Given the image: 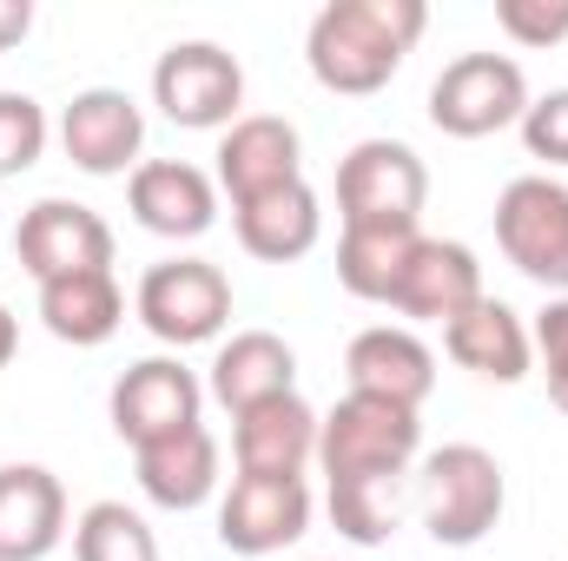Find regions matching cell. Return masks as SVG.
I'll return each mask as SVG.
<instances>
[{"label":"cell","mask_w":568,"mask_h":561,"mask_svg":"<svg viewBox=\"0 0 568 561\" xmlns=\"http://www.w3.org/2000/svg\"><path fill=\"white\" fill-rule=\"evenodd\" d=\"M424 27H429L424 0H331V7L311 13L304 67L324 93L371 100L397 80V67L424 40Z\"/></svg>","instance_id":"6da1fadb"},{"label":"cell","mask_w":568,"mask_h":561,"mask_svg":"<svg viewBox=\"0 0 568 561\" xmlns=\"http://www.w3.org/2000/svg\"><path fill=\"white\" fill-rule=\"evenodd\" d=\"M417 509L436 549H476L509 509V476L483 442H443L417 462Z\"/></svg>","instance_id":"7a4b0ae2"},{"label":"cell","mask_w":568,"mask_h":561,"mask_svg":"<svg viewBox=\"0 0 568 561\" xmlns=\"http://www.w3.org/2000/svg\"><path fill=\"white\" fill-rule=\"evenodd\" d=\"M417 456H424V417L404 410V404L344 390V404L317 417V469H324V482L410 476Z\"/></svg>","instance_id":"3957f363"},{"label":"cell","mask_w":568,"mask_h":561,"mask_svg":"<svg viewBox=\"0 0 568 561\" xmlns=\"http://www.w3.org/2000/svg\"><path fill=\"white\" fill-rule=\"evenodd\" d=\"M529 73L509 53H456L436 80H429V126L449 140H489L523 126L529 113Z\"/></svg>","instance_id":"277c9868"},{"label":"cell","mask_w":568,"mask_h":561,"mask_svg":"<svg viewBox=\"0 0 568 561\" xmlns=\"http://www.w3.org/2000/svg\"><path fill=\"white\" fill-rule=\"evenodd\" d=\"M152 106L185 133H225L245 120V67L219 40H172L152 67Z\"/></svg>","instance_id":"5b68a950"},{"label":"cell","mask_w":568,"mask_h":561,"mask_svg":"<svg viewBox=\"0 0 568 561\" xmlns=\"http://www.w3.org/2000/svg\"><path fill=\"white\" fill-rule=\"evenodd\" d=\"M133 317H140L165 350L219 344V330L232 324V278L212 258H165V265H152L140 278Z\"/></svg>","instance_id":"8992f818"},{"label":"cell","mask_w":568,"mask_h":561,"mask_svg":"<svg viewBox=\"0 0 568 561\" xmlns=\"http://www.w3.org/2000/svg\"><path fill=\"white\" fill-rule=\"evenodd\" d=\"M496 245L503 258L549 297H568V185L549 172H523L496 198Z\"/></svg>","instance_id":"52a82bcc"},{"label":"cell","mask_w":568,"mask_h":561,"mask_svg":"<svg viewBox=\"0 0 568 561\" xmlns=\"http://www.w3.org/2000/svg\"><path fill=\"white\" fill-rule=\"evenodd\" d=\"M429 198V165L404 140H357L337 159V218L377 225V218H417Z\"/></svg>","instance_id":"ba28073f"},{"label":"cell","mask_w":568,"mask_h":561,"mask_svg":"<svg viewBox=\"0 0 568 561\" xmlns=\"http://www.w3.org/2000/svg\"><path fill=\"white\" fill-rule=\"evenodd\" d=\"M13 252L33 284L73 278V272H113V225L80 198H40L20 212Z\"/></svg>","instance_id":"9c48e42d"},{"label":"cell","mask_w":568,"mask_h":561,"mask_svg":"<svg viewBox=\"0 0 568 561\" xmlns=\"http://www.w3.org/2000/svg\"><path fill=\"white\" fill-rule=\"evenodd\" d=\"M311 529V482L304 476H232L219 502V542L245 561L291 549Z\"/></svg>","instance_id":"30bf717a"},{"label":"cell","mask_w":568,"mask_h":561,"mask_svg":"<svg viewBox=\"0 0 568 561\" xmlns=\"http://www.w3.org/2000/svg\"><path fill=\"white\" fill-rule=\"evenodd\" d=\"M60 152L87 172V178H133L145 152V113L133 93L120 86H87L67 100L60 113Z\"/></svg>","instance_id":"8fae6325"},{"label":"cell","mask_w":568,"mask_h":561,"mask_svg":"<svg viewBox=\"0 0 568 561\" xmlns=\"http://www.w3.org/2000/svg\"><path fill=\"white\" fill-rule=\"evenodd\" d=\"M113 429H120V442H165V436H179V429H192L199 410H205V384L179 364V357H140V364H126L120 370V384H113Z\"/></svg>","instance_id":"7c38bea8"},{"label":"cell","mask_w":568,"mask_h":561,"mask_svg":"<svg viewBox=\"0 0 568 561\" xmlns=\"http://www.w3.org/2000/svg\"><path fill=\"white\" fill-rule=\"evenodd\" d=\"M212 159H219L212 178H219V192H225L232 205L265 198V192L304 178V140H297V126L278 120V113H245L239 126H225Z\"/></svg>","instance_id":"4fadbf2b"},{"label":"cell","mask_w":568,"mask_h":561,"mask_svg":"<svg viewBox=\"0 0 568 561\" xmlns=\"http://www.w3.org/2000/svg\"><path fill=\"white\" fill-rule=\"evenodd\" d=\"M344 377H351L357 397H384V404L424 410L429 390H436V350H429L410 324H371V330L351 337Z\"/></svg>","instance_id":"5bb4252c"},{"label":"cell","mask_w":568,"mask_h":561,"mask_svg":"<svg viewBox=\"0 0 568 561\" xmlns=\"http://www.w3.org/2000/svg\"><path fill=\"white\" fill-rule=\"evenodd\" d=\"M126 205L152 238H205L219 225V178L185 159H140L126 178Z\"/></svg>","instance_id":"9a60e30c"},{"label":"cell","mask_w":568,"mask_h":561,"mask_svg":"<svg viewBox=\"0 0 568 561\" xmlns=\"http://www.w3.org/2000/svg\"><path fill=\"white\" fill-rule=\"evenodd\" d=\"M483 290V265L463 238H424L404 265V278L390 290V310L410 317V324H456Z\"/></svg>","instance_id":"2e32d148"},{"label":"cell","mask_w":568,"mask_h":561,"mask_svg":"<svg viewBox=\"0 0 568 561\" xmlns=\"http://www.w3.org/2000/svg\"><path fill=\"white\" fill-rule=\"evenodd\" d=\"M443 350L456 370H469L476 384H523L536 370V344L523 310H509L503 297H476L456 324H443Z\"/></svg>","instance_id":"e0dca14e"},{"label":"cell","mask_w":568,"mask_h":561,"mask_svg":"<svg viewBox=\"0 0 568 561\" xmlns=\"http://www.w3.org/2000/svg\"><path fill=\"white\" fill-rule=\"evenodd\" d=\"M291 390H297V350L278 330H232L205 370V397L232 417H245L272 397H291Z\"/></svg>","instance_id":"ac0fdd59"},{"label":"cell","mask_w":568,"mask_h":561,"mask_svg":"<svg viewBox=\"0 0 568 561\" xmlns=\"http://www.w3.org/2000/svg\"><path fill=\"white\" fill-rule=\"evenodd\" d=\"M67 542V489L47 462L0 469V561H47Z\"/></svg>","instance_id":"d6986e66"},{"label":"cell","mask_w":568,"mask_h":561,"mask_svg":"<svg viewBox=\"0 0 568 561\" xmlns=\"http://www.w3.org/2000/svg\"><path fill=\"white\" fill-rule=\"evenodd\" d=\"M232 462L239 476H304L317 462V410L291 390L232 417Z\"/></svg>","instance_id":"ffe728a7"},{"label":"cell","mask_w":568,"mask_h":561,"mask_svg":"<svg viewBox=\"0 0 568 561\" xmlns=\"http://www.w3.org/2000/svg\"><path fill=\"white\" fill-rule=\"evenodd\" d=\"M133 476H140L145 502L185 516V509L219 496V436L205 422H192L165 442H145V449H133Z\"/></svg>","instance_id":"44dd1931"},{"label":"cell","mask_w":568,"mask_h":561,"mask_svg":"<svg viewBox=\"0 0 568 561\" xmlns=\"http://www.w3.org/2000/svg\"><path fill=\"white\" fill-rule=\"evenodd\" d=\"M232 225H239V245H245L252 258H265V265H297V258H311L317 238H324V205H317V192L297 178V185L265 192V198L232 205Z\"/></svg>","instance_id":"7402d4cb"},{"label":"cell","mask_w":568,"mask_h":561,"mask_svg":"<svg viewBox=\"0 0 568 561\" xmlns=\"http://www.w3.org/2000/svg\"><path fill=\"white\" fill-rule=\"evenodd\" d=\"M40 324H47V337H60L73 350H100L126 324V290H120L113 272L53 278V284H40Z\"/></svg>","instance_id":"603a6c76"},{"label":"cell","mask_w":568,"mask_h":561,"mask_svg":"<svg viewBox=\"0 0 568 561\" xmlns=\"http://www.w3.org/2000/svg\"><path fill=\"white\" fill-rule=\"evenodd\" d=\"M424 245L417 218H377V225H344L337 232V284L364 304H390L410 252Z\"/></svg>","instance_id":"cb8c5ba5"},{"label":"cell","mask_w":568,"mask_h":561,"mask_svg":"<svg viewBox=\"0 0 568 561\" xmlns=\"http://www.w3.org/2000/svg\"><path fill=\"white\" fill-rule=\"evenodd\" d=\"M417 476V469H410ZM410 476H351V482H331L324 509H331V529L351 542V549H384L404 522V489Z\"/></svg>","instance_id":"d4e9b609"},{"label":"cell","mask_w":568,"mask_h":561,"mask_svg":"<svg viewBox=\"0 0 568 561\" xmlns=\"http://www.w3.org/2000/svg\"><path fill=\"white\" fill-rule=\"evenodd\" d=\"M73 561H159V536L145 529L140 509L93 502L73 522Z\"/></svg>","instance_id":"484cf974"},{"label":"cell","mask_w":568,"mask_h":561,"mask_svg":"<svg viewBox=\"0 0 568 561\" xmlns=\"http://www.w3.org/2000/svg\"><path fill=\"white\" fill-rule=\"evenodd\" d=\"M47 140H53V126L33 93H0V178H20L27 165H40Z\"/></svg>","instance_id":"4316f807"},{"label":"cell","mask_w":568,"mask_h":561,"mask_svg":"<svg viewBox=\"0 0 568 561\" xmlns=\"http://www.w3.org/2000/svg\"><path fill=\"white\" fill-rule=\"evenodd\" d=\"M496 27L516 47H562L568 40V0H496Z\"/></svg>","instance_id":"83f0119b"},{"label":"cell","mask_w":568,"mask_h":561,"mask_svg":"<svg viewBox=\"0 0 568 561\" xmlns=\"http://www.w3.org/2000/svg\"><path fill=\"white\" fill-rule=\"evenodd\" d=\"M523 145H529V159H542V165H568V86L556 93H542V100H529V113H523Z\"/></svg>","instance_id":"f1b7e54d"},{"label":"cell","mask_w":568,"mask_h":561,"mask_svg":"<svg viewBox=\"0 0 568 561\" xmlns=\"http://www.w3.org/2000/svg\"><path fill=\"white\" fill-rule=\"evenodd\" d=\"M529 344H536V364L542 377H568V297H549L529 324Z\"/></svg>","instance_id":"f546056e"},{"label":"cell","mask_w":568,"mask_h":561,"mask_svg":"<svg viewBox=\"0 0 568 561\" xmlns=\"http://www.w3.org/2000/svg\"><path fill=\"white\" fill-rule=\"evenodd\" d=\"M27 33H33V7H27V0H0V53L20 47Z\"/></svg>","instance_id":"4dcf8cb0"},{"label":"cell","mask_w":568,"mask_h":561,"mask_svg":"<svg viewBox=\"0 0 568 561\" xmlns=\"http://www.w3.org/2000/svg\"><path fill=\"white\" fill-rule=\"evenodd\" d=\"M13 350H20V324H13V310L0 304V370L13 364Z\"/></svg>","instance_id":"1f68e13d"},{"label":"cell","mask_w":568,"mask_h":561,"mask_svg":"<svg viewBox=\"0 0 568 561\" xmlns=\"http://www.w3.org/2000/svg\"><path fill=\"white\" fill-rule=\"evenodd\" d=\"M324 561H337V555H324Z\"/></svg>","instance_id":"d6a6232c"}]
</instances>
